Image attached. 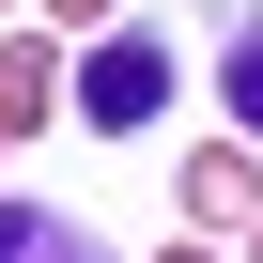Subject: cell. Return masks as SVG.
I'll return each instance as SVG.
<instances>
[{
  "instance_id": "8992f818",
  "label": "cell",
  "mask_w": 263,
  "mask_h": 263,
  "mask_svg": "<svg viewBox=\"0 0 263 263\" xmlns=\"http://www.w3.org/2000/svg\"><path fill=\"white\" fill-rule=\"evenodd\" d=\"M47 16H93V31H108V16H124V0H47Z\"/></svg>"
},
{
  "instance_id": "3957f363",
  "label": "cell",
  "mask_w": 263,
  "mask_h": 263,
  "mask_svg": "<svg viewBox=\"0 0 263 263\" xmlns=\"http://www.w3.org/2000/svg\"><path fill=\"white\" fill-rule=\"evenodd\" d=\"M186 217H201V232H248V217H263V171H248V124L186 155Z\"/></svg>"
},
{
  "instance_id": "9c48e42d",
  "label": "cell",
  "mask_w": 263,
  "mask_h": 263,
  "mask_svg": "<svg viewBox=\"0 0 263 263\" xmlns=\"http://www.w3.org/2000/svg\"><path fill=\"white\" fill-rule=\"evenodd\" d=\"M0 16H16V0H0Z\"/></svg>"
},
{
  "instance_id": "6da1fadb",
  "label": "cell",
  "mask_w": 263,
  "mask_h": 263,
  "mask_svg": "<svg viewBox=\"0 0 263 263\" xmlns=\"http://www.w3.org/2000/svg\"><path fill=\"white\" fill-rule=\"evenodd\" d=\"M171 93H186V62H171V31H140V16H108V31L78 47V93H62V108L93 124V140H140V124H155Z\"/></svg>"
},
{
  "instance_id": "52a82bcc",
  "label": "cell",
  "mask_w": 263,
  "mask_h": 263,
  "mask_svg": "<svg viewBox=\"0 0 263 263\" xmlns=\"http://www.w3.org/2000/svg\"><path fill=\"white\" fill-rule=\"evenodd\" d=\"M155 263H217V248H155Z\"/></svg>"
},
{
  "instance_id": "5b68a950",
  "label": "cell",
  "mask_w": 263,
  "mask_h": 263,
  "mask_svg": "<svg viewBox=\"0 0 263 263\" xmlns=\"http://www.w3.org/2000/svg\"><path fill=\"white\" fill-rule=\"evenodd\" d=\"M0 263H108V232H78L47 201H0Z\"/></svg>"
},
{
  "instance_id": "ba28073f",
  "label": "cell",
  "mask_w": 263,
  "mask_h": 263,
  "mask_svg": "<svg viewBox=\"0 0 263 263\" xmlns=\"http://www.w3.org/2000/svg\"><path fill=\"white\" fill-rule=\"evenodd\" d=\"M248 263H263V217H248Z\"/></svg>"
},
{
  "instance_id": "7a4b0ae2",
  "label": "cell",
  "mask_w": 263,
  "mask_h": 263,
  "mask_svg": "<svg viewBox=\"0 0 263 263\" xmlns=\"http://www.w3.org/2000/svg\"><path fill=\"white\" fill-rule=\"evenodd\" d=\"M47 93H78L62 31H0V140H31V124H47Z\"/></svg>"
},
{
  "instance_id": "277c9868",
  "label": "cell",
  "mask_w": 263,
  "mask_h": 263,
  "mask_svg": "<svg viewBox=\"0 0 263 263\" xmlns=\"http://www.w3.org/2000/svg\"><path fill=\"white\" fill-rule=\"evenodd\" d=\"M217 108L263 140V0H232V16H217Z\"/></svg>"
}]
</instances>
